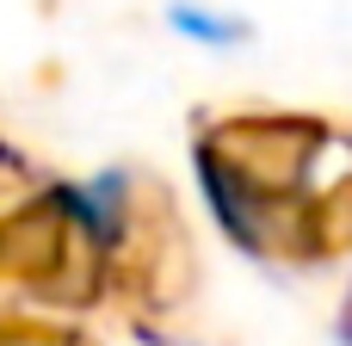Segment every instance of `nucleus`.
I'll return each instance as SVG.
<instances>
[{"label": "nucleus", "mask_w": 352, "mask_h": 346, "mask_svg": "<svg viewBox=\"0 0 352 346\" xmlns=\"http://www.w3.org/2000/svg\"><path fill=\"white\" fill-rule=\"evenodd\" d=\"M167 31L179 43H198V50H235V43H248V19L223 12L210 0H173L167 6Z\"/></svg>", "instance_id": "f257e3e1"}]
</instances>
